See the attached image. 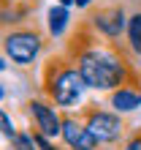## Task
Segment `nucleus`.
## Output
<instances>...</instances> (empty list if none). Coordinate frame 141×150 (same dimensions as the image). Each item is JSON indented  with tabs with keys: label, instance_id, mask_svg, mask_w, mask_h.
<instances>
[{
	"label": "nucleus",
	"instance_id": "f257e3e1",
	"mask_svg": "<svg viewBox=\"0 0 141 150\" xmlns=\"http://www.w3.org/2000/svg\"><path fill=\"white\" fill-rule=\"evenodd\" d=\"M79 74H82L87 87H98V90H111V87L125 85L128 79V63L117 55L114 49L106 47H87L79 52Z\"/></svg>",
	"mask_w": 141,
	"mask_h": 150
},
{
	"label": "nucleus",
	"instance_id": "f03ea898",
	"mask_svg": "<svg viewBox=\"0 0 141 150\" xmlns=\"http://www.w3.org/2000/svg\"><path fill=\"white\" fill-rule=\"evenodd\" d=\"M52 68H54V79H49V96L60 107H73L87 87L79 68H70V66H63V68L52 66Z\"/></svg>",
	"mask_w": 141,
	"mask_h": 150
},
{
	"label": "nucleus",
	"instance_id": "7ed1b4c3",
	"mask_svg": "<svg viewBox=\"0 0 141 150\" xmlns=\"http://www.w3.org/2000/svg\"><path fill=\"white\" fill-rule=\"evenodd\" d=\"M3 47H6V55L19 66H30L41 52V36L35 30H16V33H8L3 38Z\"/></svg>",
	"mask_w": 141,
	"mask_h": 150
},
{
	"label": "nucleus",
	"instance_id": "20e7f679",
	"mask_svg": "<svg viewBox=\"0 0 141 150\" xmlns=\"http://www.w3.org/2000/svg\"><path fill=\"white\" fill-rule=\"evenodd\" d=\"M87 131L95 137V142H103V145H111V142H117V139L122 137V131H125V123H122L117 115H111V112H98V109H92L90 112V117H87Z\"/></svg>",
	"mask_w": 141,
	"mask_h": 150
},
{
	"label": "nucleus",
	"instance_id": "39448f33",
	"mask_svg": "<svg viewBox=\"0 0 141 150\" xmlns=\"http://www.w3.org/2000/svg\"><path fill=\"white\" fill-rule=\"evenodd\" d=\"M90 22L106 38H117L119 33L125 30V11H122V6H117V3H106L98 11H92Z\"/></svg>",
	"mask_w": 141,
	"mask_h": 150
},
{
	"label": "nucleus",
	"instance_id": "423d86ee",
	"mask_svg": "<svg viewBox=\"0 0 141 150\" xmlns=\"http://www.w3.org/2000/svg\"><path fill=\"white\" fill-rule=\"evenodd\" d=\"M30 115L35 117V126H38V134L43 137H57L63 131V120L54 115V109L46 107L43 101H30Z\"/></svg>",
	"mask_w": 141,
	"mask_h": 150
},
{
	"label": "nucleus",
	"instance_id": "0eeeda50",
	"mask_svg": "<svg viewBox=\"0 0 141 150\" xmlns=\"http://www.w3.org/2000/svg\"><path fill=\"white\" fill-rule=\"evenodd\" d=\"M60 134H63V139L73 150H92L95 145H98L95 137L87 131V126H82V123L73 120V117H65L63 120V131H60Z\"/></svg>",
	"mask_w": 141,
	"mask_h": 150
},
{
	"label": "nucleus",
	"instance_id": "6e6552de",
	"mask_svg": "<svg viewBox=\"0 0 141 150\" xmlns=\"http://www.w3.org/2000/svg\"><path fill=\"white\" fill-rule=\"evenodd\" d=\"M138 104H141V96L136 90H130V87H119V90L111 96V107L117 112H130V109H136Z\"/></svg>",
	"mask_w": 141,
	"mask_h": 150
},
{
	"label": "nucleus",
	"instance_id": "1a4fd4ad",
	"mask_svg": "<svg viewBox=\"0 0 141 150\" xmlns=\"http://www.w3.org/2000/svg\"><path fill=\"white\" fill-rule=\"evenodd\" d=\"M128 41H130V49L141 55V11L128 16Z\"/></svg>",
	"mask_w": 141,
	"mask_h": 150
},
{
	"label": "nucleus",
	"instance_id": "9d476101",
	"mask_svg": "<svg viewBox=\"0 0 141 150\" xmlns=\"http://www.w3.org/2000/svg\"><path fill=\"white\" fill-rule=\"evenodd\" d=\"M68 25V8L65 6H54L49 11V33L52 36H60Z\"/></svg>",
	"mask_w": 141,
	"mask_h": 150
},
{
	"label": "nucleus",
	"instance_id": "9b49d317",
	"mask_svg": "<svg viewBox=\"0 0 141 150\" xmlns=\"http://www.w3.org/2000/svg\"><path fill=\"white\" fill-rule=\"evenodd\" d=\"M11 150H35V137H30V134H16L11 139Z\"/></svg>",
	"mask_w": 141,
	"mask_h": 150
},
{
	"label": "nucleus",
	"instance_id": "f8f14e48",
	"mask_svg": "<svg viewBox=\"0 0 141 150\" xmlns=\"http://www.w3.org/2000/svg\"><path fill=\"white\" fill-rule=\"evenodd\" d=\"M0 137H3V139H8V142H11V139L16 137L14 123H11V117H8L6 112H0Z\"/></svg>",
	"mask_w": 141,
	"mask_h": 150
},
{
	"label": "nucleus",
	"instance_id": "ddd939ff",
	"mask_svg": "<svg viewBox=\"0 0 141 150\" xmlns=\"http://www.w3.org/2000/svg\"><path fill=\"white\" fill-rule=\"evenodd\" d=\"M35 145H38L41 150H57V147H52V145L46 142V137H43V134H35Z\"/></svg>",
	"mask_w": 141,
	"mask_h": 150
},
{
	"label": "nucleus",
	"instance_id": "4468645a",
	"mask_svg": "<svg viewBox=\"0 0 141 150\" xmlns=\"http://www.w3.org/2000/svg\"><path fill=\"white\" fill-rule=\"evenodd\" d=\"M125 150H141V131H138L133 139H130L128 145H125Z\"/></svg>",
	"mask_w": 141,
	"mask_h": 150
},
{
	"label": "nucleus",
	"instance_id": "2eb2a0df",
	"mask_svg": "<svg viewBox=\"0 0 141 150\" xmlns=\"http://www.w3.org/2000/svg\"><path fill=\"white\" fill-rule=\"evenodd\" d=\"M70 3H76V0H60V6H70Z\"/></svg>",
	"mask_w": 141,
	"mask_h": 150
},
{
	"label": "nucleus",
	"instance_id": "dca6fc26",
	"mask_svg": "<svg viewBox=\"0 0 141 150\" xmlns=\"http://www.w3.org/2000/svg\"><path fill=\"white\" fill-rule=\"evenodd\" d=\"M87 3H90V0H76V6H82V8H84Z\"/></svg>",
	"mask_w": 141,
	"mask_h": 150
},
{
	"label": "nucleus",
	"instance_id": "f3484780",
	"mask_svg": "<svg viewBox=\"0 0 141 150\" xmlns=\"http://www.w3.org/2000/svg\"><path fill=\"white\" fill-rule=\"evenodd\" d=\"M3 68H6V63H3V57H0V71H3Z\"/></svg>",
	"mask_w": 141,
	"mask_h": 150
},
{
	"label": "nucleus",
	"instance_id": "a211bd4d",
	"mask_svg": "<svg viewBox=\"0 0 141 150\" xmlns=\"http://www.w3.org/2000/svg\"><path fill=\"white\" fill-rule=\"evenodd\" d=\"M0 101H3V85H0Z\"/></svg>",
	"mask_w": 141,
	"mask_h": 150
},
{
	"label": "nucleus",
	"instance_id": "6ab92c4d",
	"mask_svg": "<svg viewBox=\"0 0 141 150\" xmlns=\"http://www.w3.org/2000/svg\"><path fill=\"white\" fill-rule=\"evenodd\" d=\"M3 3H16V0H3Z\"/></svg>",
	"mask_w": 141,
	"mask_h": 150
}]
</instances>
